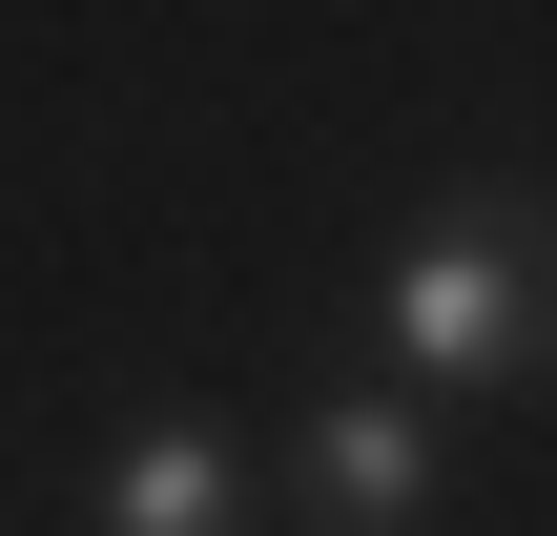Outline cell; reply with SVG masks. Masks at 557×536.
Segmentation results:
<instances>
[{"label":"cell","instance_id":"6da1fadb","mask_svg":"<svg viewBox=\"0 0 557 536\" xmlns=\"http://www.w3.org/2000/svg\"><path fill=\"white\" fill-rule=\"evenodd\" d=\"M372 351H393L413 413H434V392H537V372H557V207H537V186H455V207L393 248Z\"/></svg>","mask_w":557,"mask_h":536},{"label":"cell","instance_id":"7a4b0ae2","mask_svg":"<svg viewBox=\"0 0 557 536\" xmlns=\"http://www.w3.org/2000/svg\"><path fill=\"white\" fill-rule=\"evenodd\" d=\"M289 516H310V536H413V516H434V413H413L393 372L310 392V434H289Z\"/></svg>","mask_w":557,"mask_h":536},{"label":"cell","instance_id":"3957f363","mask_svg":"<svg viewBox=\"0 0 557 536\" xmlns=\"http://www.w3.org/2000/svg\"><path fill=\"white\" fill-rule=\"evenodd\" d=\"M83 536H248V454L207 413H145L103 475H83Z\"/></svg>","mask_w":557,"mask_h":536}]
</instances>
